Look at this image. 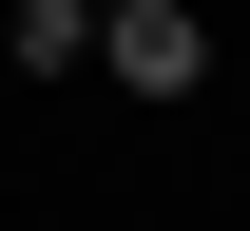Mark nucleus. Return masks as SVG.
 I'll return each mask as SVG.
<instances>
[{
	"mask_svg": "<svg viewBox=\"0 0 250 231\" xmlns=\"http://www.w3.org/2000/svg\"><path fill=\"white\" fill-rule=\"evenodd\" d=\"M77 39H96V0H20V20H0V58H20V77H77Z\"/></svg>",
	"mask_w": 250,
	"mask_h": 231,
	"instance_id": "obj_2",
	"label": "nucleus"
},
{
	"mask_svg": "<svg viewBox=\"0 0 250 231\" xmlns=\"http://www.w3.org/2000/svg\"><path fill=\"white\" fill-rule=\"evenodd\" d=\"M96 58H116L135 97H192V58H212V39H192V0H96Z\"/></svg>",
	"mask_w": 250,
	"mask_h": 231,
	"instance_id": "obj_1",
	"label": "nucleus"
}]
</instances>
